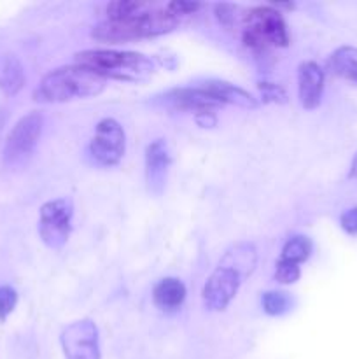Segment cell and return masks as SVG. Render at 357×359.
<instances>
[{"instance_id": "6da1fadb", "label": "cell", "mask_w": 357, "mask_h": 359, "mask_svg": "<svg viewBox=\"0 0 357 359\" xmlns=\"http://www.w3.org/2000/svg\"><path fill=\"white\" fill-rule=\"evenodd\" d=\"M107 86V79L88 67L72 63L58 67L41 79L35 88L34 98L41 104H63L98 97Z\"/></svg>"}, {"instance_id": "7a4b0ae2", "label": "cell", "mask_w": 357, "mask_h": 359, "mask_svg": "<svg viewBox=\"0 0 357 359\" xmlns=\"http://www.w3.org/2000/svg\"><path fill=\"white\" fill-rule=\"evenodd\" d=\"M181 23L182 18L172 14L167 7L164 9H153L150 7L146 13L139 14V16L126 18V20L100 21L91 30V37L94 41L119 44V42L139 41V39L170 34Z\"/></svg>"}, {"instance_id": "3957f363", "label": "cell", "mask_w": 357, "mask_h": 359, "mask_svg": "<svg viewBox=\"0 0 357 359\" xmlns=\"http://www.w3.org/2000/svg\"><path fill=\"white\" fill-rule=\"evenodd\" d=\"M76 63L94 70L105 79L146 83L156 72V62L142 53L115 49H86L76 55Z\"/></svg>"}, {"instance_id": "277c9868", "label": "cell", "mask_w": 357, "mask_h": 359, "mask_svg": "<svg viewBox=\"0 0 357 359\" xmlns=\"http://www.w3.org/2000/svg\"><path fill=\"white\" fill-rule=\"evenodd\" d=\"M241 41L248 49L262 53L268 48H287L290 42L289 30L282 14L272 6L255 7L244 18Z\"/></svg>"}, {"instance_id": "5b68a950", "label": "cell", "mask_w": 357, "mask_h": 359, "mask_svg": "<svg viewBox=\"0 0 357 359\" xmlns=\"http://www.w3.org/2000/svg\"><path fill=\"white\" fill-rule=\"evenodd\" d=\"M44 118L41 112L31 111L20 119L9 132L4 146V163L14 168L23 165L37 147Z\"/></svg>"}, {"instance_id": "8992f818", "label": "cell", "mask_w": 357, "mask_h": 359, "mask_svg": "<svg viewBox=\"0 0 357 359\" xmlns=\"http://www.w3.org/2000/svg\"><path fill=\"white\" fill-rule=\"evenodd\" d=\"M74 203L70 198L46 202L38 212V235L49 249H62L72 231Z\"/></svg>"}, {"instance_id": "52a82bcc", "label": "cell", "mask_w": 357, "mask_h": 359, "mask_svg": "<svg viewBox=\"0 0 357 359\" xmlns=\"http://www.w3.org/2000/svg\"><path fill=\"white\" fill-rule=\"evenodd\" d=\"M126 151V133L121 123L114 118L98 121L88 146L91 160L100 167H114L122 160Z\"/></svg>"}, {"instance_id": "ba28073f", "label": "cell", "mask_w": 357, "mask_h": 359, "mask_svg": "<svg viewBox=\"0 0 357 359\" xmlns=\"http://www.w3.org/2000/svg\"><path fill=\"white\" fill-rule=\"evenodd\" d=\"M244 276L227 263L219 262L217 269L210 273L203 286V305L210 312H223L233 302L244 283Z\"/></svg>"}, {"instance_id": "9c48e42d", "label": "cell", "mask_w": 357, "mask_h": 359, "mask_svg": "<svg viewBox=\"0 0 357 359\" xmlns=\"http://www.w3.org/2000/svg\"><path fill=\"white\" fill-rule=\"evenodd\" d=\"M65 359H102L100 333L91 319H79L66 326L59 335Z\"/></svg>"}, {"instance_id": "30bf717a", "label": "cell", "mask_w": 357, "mask_h": 359, "mask_svg": "<svg viewBox=\"0 0 357 359\" xmlns=\"http://www.w3.org/2000/svg\"><path fill=\"white\" fill-rule=\"evenodd\" d=\"M170 149L163 139H156L146 149V182L153 195H161L170 170Z\"/></svg>"}, {"instance_id": "8fae6325", "label": "cell", "mask_w": 357, "mask_h": 359, "mask_svg": "<svg viewBox=\"0 0 357 359\" xmlns=\"http://www.w3.org/2000/svg\"><path fill=\"white\" fill-rule=\"evenodd\" d=\"M326 74L317 62H303L298 67V97L307 111L321 105L324 93Z\"/></svg>"}, {"instance_id": "7c38bea8", "label": "cell", "mask_w": 357, "mask_h": 359, "mask_svg": "<svg viewBox=\"0 0 357 359\" xmlns=\"http://www.w3.org/2000/svg\"><path fill=\"white\" fill-rule=\"evenodd\" d=\"M163 102L168 107L178 109V111H191L195 114L223 107V104L202 86L175 88L163 95Z\"/></svg>"}, {"instance_id": "4fadbf2b", "label": "cell", "mask_w": 357, "mask_h": 359, "mask_svg": "<svg viewBox=\"0 0 357 359\" xmlns=\"http://www.w3.org/2000/svg\"><path fill=\"white\" fill-rule=\"evenodd\" d=\"M203 90L209 91L210 95L217 98L220 104H230V105H237L240 109H258L259 102L258 98L252 97L248 91H245L244 88L237 86V84H231L227 81H220V79H210L205 81L203 84H200Z\"/></svg>"}, {"instance_id": "5bb4252c", "label": "cell", "mask_w": 357, "mask_h": 359, "mask_svg": "<svg viewBox=\"0 0 357 359\" xmlns=\"http://www.w3.org/2000/svg\"><path fill=\"white\" fill-rule=\"evenodd\" d=\"M186 294L188 291H186L182 280L175 279V277H164L154 286L153 300L161 311H177L184 304Z\"/></svg>"}, {"instance_id": "9a60e30c", "label": "cell", "mask_w": 357, "mask_h": 359, "mask_svg": "<svg viewBox=\"0 0 357 359\" xmlns=\"http://www.w3.org/2000/svg\"><path fill=\"white\" fill-rule=\"evenodd\" d=\"M24 84V69L16 55H0V90L6 95H16Z\"/></svg>"}, {"instance_id": "2e32d148", "label": "cell", "mask_w": 357, "mask_h": 359, "mask_svg": "<svg viewBox=\"0 0 357 359\" xmlns=\"http://www.w3.org/2000/svg\"><path fill=\"white\" fill-rule=\"evenodd\" d=\"M329 69L342 79L357 84V48L342 46L329 56Z\"/></svg>"}, {"instance_id": "e0dca14e", "label": "cell", "mask_w": 357, "mask_h": 359, "mask_svg": "<svg viewBox=\"0 0 357 359\" xmlns=\"http://www.w3.org/2000/svg\"><path fill=\"white\" fill-rule=\"evenodd\" d=\"M312 251H314V244H312L310 238L304 237V235H294L284 244L280 259L301 265V263L310 258Z\"/></svg>"}, {"instance_id": "ac0fdd59", "label": "cell", "mask_w": 357, "mask_h": 359, "mask_svg": "<svg viewBox=\"0 0 357 359\" xmlns=\"http://www.w3.org/2000/svg\"><path fill=\"white\" fill-rule=\"evenodd\" d=\"M150 6L147 2H139V0H115L107 6V20L118 21L126 20V18L139 16V14L149 11Z\"/></svg>"}, {"instance_id": "d6986e66", "label": "cell", "mask_w": 357, "mask_h": 359, "mask_svg": "<svg viewBox=\"0 0 357 359\" xmlns=\"http://www.w3.org/2000/svg\"><path fill=\"white\" fill-rule=\"evenodd\" d=\"M261 305L268 316H282L293 307V300L286 291H266L261 298Z\"/></svg>"}, {"instance_id": "ffe728a7", "label": "cell", "mask_w": 357, "mask_h": 359, "mask_svg": "<svg viewBox=\"0 0 357 359\" xmlns=\"http://www.w3.org/2000/svg\"><path fill=\"white\" fill-rule=\"evenodd\" d=\"M301 277V269L296 263L286 262V259H279L275 266V280H279L280 284H289L298 283Z\"/></svg>"}, {"instance_id": "44dd1931", "label": "cell", "mask_w": 357, "mask_h": 359, "mask_svg": "<svg viewBox=\"0 0 357 359\" xmlns=\"http://www.w3.org/2000/svg\"><path fill=\"white\" fill-rule=\"evenodd\" d=\"M258 90L265 104H286L287 102V93L280 84L261 81L258 84Z\"/></svg>"}, {"instance_id": "7402d4cb", "label": "cell", "mask_w": 357, "mask_h": 359, "mask_svg": "<svg viewBox=\"0 0 357 359\" xmlns=\"http://www.w3.org/2000/svg\"><path fill=\"white\" fill-rule=\"evenodd\" d=\"M18 304V293L10 286H0V321H6L14 312Z\"/></svg>"}, {"instance_id": "603a6c76", "label": "cell", "mask_w": 357, "mask_h": 359, "mask_svg": "<svg viewBox=\"0 0 357 359\" xmlns=\"http://www.w3.org/2000/svg\"><path fill=\"white\" fill-rule=\"evenodd\" d=\"M168 11H170L172 14H175V16L178 18H184V16H191V14H195L196 11L202 7V4L200 2H189V0H175V2H170L167 4Z\"/></svg>"}, {"instance_id": "cb8c5ba5", "label": "cell", "mask_w": 357, "mask_h": 359, "mask_svg": "<svg viewBox=\"0 0 357 359\" xmlns=\"http://www.w3.org/2000/svg\"><path fill=\"white\" fill-rule=\"evenodd\" d=\"M216 16L223 27L231 28L237 25V7L230 6V4H219L216 6Z\"/></svg>"}, {"instance_id": "d4e9b609", "label": "cell", "mask_w": 357, "mask_h": 359, "mask_svg": "<svg viewBox=\"0 0 357 359\" xmlns=\"http://www.w3.org/2000/svg\"><path fill=\"white\" fill-rule=\"evenodd\" d=\"M340 226H342V230L345 231V233L357 235V207L345 210V212L340 216Z\"/></svg>"}, {"instance_id": "484cf974", "label": "cell", "mask_w": 357, "mask_h": 359, "mask_svg": "<svg viewBox=\"0 0 357 359\" xmlns=\"http://www.w3.org/2000/svg\"><path fill=\"white\" fill-rule=\"evenodd\" d=\"M195 119L198 123V126H202V128H214L217 125V116L214 111L198 112V114H195Z\"/></svg>"}, {"instance_id": "4316f807", "label": "cell", "mask_w": 357, "mask_h": 359, "mask_svg": "<svg viewBox=\"0 0 357 359\" xmlns=\"http://www.w3.org/2000/svg\"><path fill=\"white\" fill-rule=\"evenodd\" d=\"M349 177H350V179H357V153L354 154V158H352V163H350Z\"/></svg>"}]
</instances>
